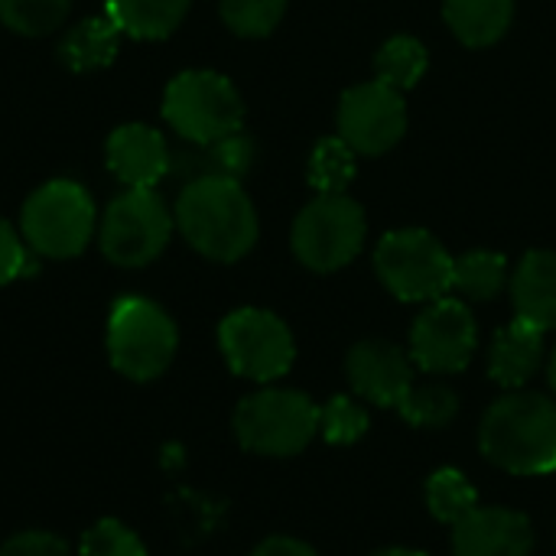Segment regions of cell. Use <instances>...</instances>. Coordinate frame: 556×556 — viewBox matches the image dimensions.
I'll return each mask as SVG.
<instances>
[{
    "label": "cell",
    "instance_id": "4fadbf2b",
    "mask_svg": "<svg viewBox=\"0 0 556 556\" xmlns=\"http://www.w3.org/2000/svg\"><path fill=\"white\" fill-rule=\"evenodd\" d=\"M414 358L394 342L365 339L345 358L352 391L375 407H397L414 388Z\"/></svg>",
    "mask_w": 556,
    "mask_h": 556
},
{
    "label": "cell",
    "instance_id": "9a60e30c",
    "mask_svg": "<svg viewBox=\"0 0 556 556\" xmlns=\"http://www.w3.org/2000/svg\"><path fill=\"white\" fill-rule=\"evenodd\" d=\"M108 166L127 189H153L173 169V156L160 130L124 124L108 137Z\"/></svg>",
    "mask_w": 556,
    "mask_h": 556
},
{
    "label": "cell",
    "instance_id": "30bf717a",
    "mask_svg": "<svg viewBox=\"0 0 556 556\" xmlns=\"http://www.w3.org/2000/svg\"><path fill=\"white\" fill-rule=\"evenodd\" d=\"M218 345L235 375L261 384L283 378L296 358V345L287 323L254 306L225 316V323L218 326Z\"/></svg>",
    "mask_w": 556,
    "mask_h": 556
},
{
    "label": "cell",
    "instance_id": "d6986e66",
    "mask_svg": "<svg viewBox=\"0 0 556 556\" xmlns=\"http://www.w3.org/2000/svg\"><path fill=\"white\" fill-rule=\"evenodd\" d=\"M121 36L124 33L117 29V23L108 13L104 16H88V20L75 23L65 33V39L59 46V55L72 72H94V68H104V65L114 62Z\"/></svg>",
    "mask_w": 556,
    "mask_h": 556
},
{
    "label": "cell",
    "instance_id": "9c48e42d",
    "mask_svg": "<svg viewBox=\"0 0 556 556\" xmlns=\"http://www.w3.org/2000/svg\"><path fill=\"white\" fill-rule=\"evenodd\" d=\"M173 212L153 189H127L101 218V254L117 267H147L173 235Z\"/></svg>",
    "mask_w": 556,
    "mask_h": 556
},
{
    "label": "cell",
    "instance_id": "8992f818",
    "mask_svg": "<svg viewBox=\"0 0 556 556\" xmlns=\"http://www.w3.org/2000/svg\"><path fill=\"white\" fill-rule=\"evenodd\" d=\"M23 241L52 261L78 257L94 238L98 212L91 195L72 179H52L39 186L23 205Z\"/></svg>",
    "mask_w": 556,
    "mask_h": 556
},
{
    "label": "cell",
    "instance_id": "d6a6232c",
    "mask_svg": "<svg viewBox=\"0 0 556 556\" xmlns=\"http://www.w3.org/2000/svg\"><path fill=\"white\" fill-rule=\"evenodd\" d=\"M251 556H319L309 544L296 541V538H267L264 544L254 547Z\"/></svg>",
    "mask_w": 556,
    "mask_h": 556
},
{
    "label": "cell",
    "instance_id": "f1b7e54d",
    "mask_svg": "<svg viewBox=\"0 0 556 556\" xmlns=\"http://www.w3.org/2000/svg\"><path fill=\"white\" fill-rule=\"evenodd\" d=\"M287 13V0H222V20L238 36H267Z\"/></svg>",
    "mask_w": 556,
    "mask_h": 556
},
{
    "label": "cell",
    "instance_id": "484cf974",
    "mask_svg": "<svg viewBox=\"0 0 556 556\" xmlns=\"http://www.w3.org/2000/svg\"><path fill=\"white\" fill-rule=\"evenodd\" d=\"M397 410L414 427L440 430L459 414V397L446 384H414L410 394L397 404Z\"/></svg>",
    "mask_w": 556,
    "mask_h": 556
},
{
    "label": "cell",
    "instance_id": "3957f363",
    "mask_svg": "<svg viewBox=\"0 0 556 556\" xmlns=\"http://www.w3.org/2000/svg\"><path fill=\"white\" fill-rule=\"evenodd\" d=\"M179 349L176 323L163 306L143 296H121L108 316V355L114 371L130 381L160 378Z\"/></svg>",
    "mask_w": 556,
    "mask_h": 556
},
{
    "label": "cell",
    "instance_id": "8fae6325",
    "mask_svg": "<svg viewBox=\"0 0 556 556\" xmlns=\"http://www.w3.org/2000/svg\"><path fill=\"white\" fill-rule=\"evenodd\" d=\"M479 345V326L463 300L440 296L427 303L410 329V358L427 375H459Z\"/></svg>",
    "mask_w": 556,
    "mask_h": 556
},
{
    "label": "cell",
    "instance_id": "5b68a950",
    "mask_svg": "<svg viewBox=\"0 0 556 556\" xmlns=\"http://www.w3.org/2000/svg\"><path fill=\"white\" fill-rule=\"evenodd\" d=\"M163 117L182 140H189L192 147H205L241 130L244 101L222 72L192 68L166 85Z\"/></svg>",
    "mask_w": 556,
    "mask_h": 556
},
{
    "label": "cell",
    "instance_id": "83f0119b",
    "mask_svg": "<svg viewBox=\"0 0 556 556\" xmlns=\"http://www.w3.org/2000/svg\"><path fill=\"white\" fill-rule=\"evenodd\" d=\"M319 433L332 446H352L368 433V410L355 397L336 394L319 407Z\"/></svg>",
    "mask_w": 556,
    "mask_h": 556
},
{
    "label": "cell",
    "instance_id": "52a82bcc",
    "mask_svg": "<svg viewBox=\"0 0 556 556\" xmlns=\"http://www.w3.org/2000/svg\"><path fill=\"white\" fill-rule=\"evenodd\" d=\"M450 251L424 228L388 231L375 248L381 283L404 303H433L453 290Z\"/></svg>",
    "mask_w": 556,
    "mask_h": 556
},
{
    "label": "cell",
    "instance_id": "ffe728a7",
    "mask_svg": "<svg viewBox=\"0 0 556 556\" xmlns=\"http://www.w3.org/2000/svg\"><path fill=\"white\" fill-rule=\"evenodd\" d=\"M192 0H108L104 13L134 39H166L189 13Z\"/></svg>",
    "mask_w": 556,
    "mask_h": 556
},
{
    "label": "cell",
    "instance_id": "ac0fdd59",
    "mask_svg": "<svg viewBox=\"0 0 556 556\" xmlns=\"http://www.w3.org/2000/svg\"><path fill=\"white\" fill-rule=\"evenodd\" d=\"M443 13L450 29L466 46H492L498 42L515 16V0H443Z\"/></svg>",
    "mask_w": 556,
    "mask_h": 556
},
{
    "label": "cell",
    "instance_id": "44dd1931",
    "mask_svg": "<svg viewBox=\"0 0 556 556\" xmlns=\"http://www.w3.org/2000/svg\"><path fill=\"white\" fill-rule=\"evenodd\" d=\"M508 264L495 251H469L453 261V290L466 300H495L505 290Z\"/></svg>",
    "mask_w": 556,
    "mask_h": 556
},
{
    "label": "cell",
    "instance_id": "e0dca14e",
    "mask_svg": "<svg viewBox=\"0 0 556 556\" xmlns=\"http://www.w3.org/2000/svg\"><path fill=\"white\" fill-rule=\"evenodd\" d=\"M518 319L551 332L556 329V251H531L511 277Z\"/></svg>",
    "mask_w": 556,
    "mask_h": 556
},
{
    "label": "cell",
    "instance_id": "5bb4252c",
    "mask_svg": "<svg viewBox=\"0 0 556 556\" xmlns=\"http://www.w3.org/2000/svg\"><path fill=\"white\" fill-rule=\"evenodd\" d=\"M534 528L511 508H476L453 528L456 556H531Z\"/></svg>",
    "mask_w": 556,
    "mask_h": 556
},
{
    "label": "cell",
    "instance_id": "6da1fadb",
    "mask_svg": "<svg viewBox=\"0 0 556 556\" xmlns=\"http://www.w3.org/2000/svg\"><path fill=\"white\" fill-rule=\"evenodd\" d=\"M173 218L182 238L202 257L218 264H235L257 244V212L238 179H189L179 192Z\"/></svg>",
    "mask_w": 556,
    "mask_h": 556
},
{
    "label": "cell",
    "instance_id": "836d02e7",
    "mask_svg": "<svg viewBox=\"0 0 556 556\" xmlns=\"http://www.w3.org/2000/svg\"><path fill=\"white\" fill-rule=\"evenodd\" d=\"M375 556H427L420 551H407V547H388V551H378Z\"/></svg>",
    "mask_w": 556,
    "mask_h": 556
},
{
    "label": "cell",
    "instance_id": "277c9868",
    "mask_svg": "<svg viewBox=\"0 0 556 556\" xmlns=\"http://www.w3.org/2000/svg\"><path fill=\"white\" fill-rule=\"evenodd\" d=\"M319 433V407L293 388H264L235 410V437L257 456L287 459L303 453Z\"/></svg>",
    "mask_w": 556,
    "mask_h": 556
},
{
    "label": "cell",
    "instance_id": "1f68e13d",
    "mask_svg": "<svg viewBox=\"0 0 556 556\" xmlns=\"http://www.w3.org/2000/svg\"><path fill=\"white\" fill-rule=\"evenodd\" d=\"M0 556H72L68 554V544L49 531H23V534H13L3 547Z\"/></svg>",
    "mask_w": 556,
    "mask_h": 556
},
{
    "label": "cell",
    "instance_id": "7c38bea8",
    "mask_svg": "<svg viewBox=\"0 0 556 556\" xmlns=\"http://www.w3.org/2000/svg\"><path fill=\"white\" fill-rule=\"evenodd\" d=\"M407 130L404 94L384 81H365L339 101V137L362 156L388 153Z\"/></svg>",
    "mask_w": 556,
    "mask_h": 556
},
{
    "label": "cell",
    "instance_id": "7a4b0ae2",
    "mask_svg": "<svg viewBox=\"0 0 556 556\" xmlns=\"http://www.w3.org/2000/svg\"><path fill=\"white\" fill-rule=\"evenodd\" d=\"M479 446L511 476L556 472V401L525 388L498 397L482 417Z\"/></svg>",
    "mask_w": 556,
    "mask_h": 556
},
{
    "label": "cell",
    "instance_id": "4dcf8cb0",
    "mask_svg": "<svg viewBox=\"0 0 556 556\" xmlns=\"http://www.w3.org/2000/svg\"><path fill=\"white\" fill-rule=\"evenodd\" d=\"M29 270V254L23 238L16 235V228L10 222L0 218V287L13 283L16 277H23Z\"/></svg>",
    "mask_w": 556,
    "mask_h": 556
},
{
    "label": "cell",
    "instance_id": "f546056e",
    "mask_svg": "<svg viewBox=\"0 0 556 556\" xmlns=\"http://www.w3.org/2000/svg\"><path fill=\"white\" fill-rule=\"evenodd\" d=\"M81 556H147V547L124 521L104 518L85 531Z\"/></svg>",
    "mask_w": 556,
    "mask_h": 556
},
{
    "label": "cell",
    "instance_id": "e575fe53",
    "mask_svg": "<svg viewBox=\"0 0 556 556\" xmlns=\"http://www.w3.org/2000/svg\"><path fill=\"white\" fill-rule=\"evenodd\" d=\"M547 381H551V388H554L556 394V349L551 352V362H547Z\"/></svg>",
    "mask_w": 556,
    "mask_h": 556
},
{
    "label": "cell",
    "instance_id": "2e32d148",
    "mask_svg": "<svg viewBox=\"0 0 556 556\" xmlns=\"http://www.w3.org/2000/svg\"><path fill=\"white\" fill-rule=\"evenodd\" d=\"M544 336H547L544 329L515 316V323H508L489 349L492 381L508 391H521L544 365V355H547Z\"/></svg>",
    "mask_w": 556,
    "mask_h": 556
},
{
    "label": "cell",
    "instance_id": "603a6c76",
    "mask_svg": "<svg viewBox=\"0 0 556 556\" xmlns=\"http://www.w3.org/2000/svg\"><path fill=\"white\" fill-rule=\"evenodd\" d=\"M427 62H430V55H427V46L420 39L394 36L381 46V52L375 59V75H378V81H384L404 94L407 88H414L424 78Z\"/></svg>",
    "mask_w": 556,
    "mask_h": 556
},
{
    "label": "cell",
    "instance_id": "ba28073f",
    "mask_svg": "<svg viewBox=\"0 0 556 556\" xmlns=\"http://www.w3.org/2000/svg\"><path fill=\"white\" fill-rule=\"evenodd\" d=\"M293 254L316 274L352 264L365 248V212L345 192L316 195L293 222Z\"/></svg>",
    "mask_w": 556,
    "mask_h": 556
},
{
    "label": "cell",
    "instance_id": "4316f807",
    "mask_svg": "<svg viewBox=\"0 0 556 556\" xmlns=\"http://www.w3.org/2000/svg\"><path fill=\"white\" fill-rule=\"evenodd\" d=\"M68 0H0V23L23 36H46L68 16Z\"/></svg>",
    "mask_w": 556,
    "mask_h": 556
},
{
    "label": "cell",
    "instance_id": "7402d4cb",
    "mask_svg": "<svg viewBox=\"0 0 556 556\" xmlns=\"http://www.w3.org/2000/svg\"><path fill=\"white\" fill-rule=\"evenodd\" d=\"M254 163V143L251 137L228 134L215 143L199 147V153H186V166H192V179L199 176H225V179H238L251 169Z\"/></svg>",
    "mask_w": 556,
    "mask_h": 556
},
{
    "label": "cell",
    "instance_id": "d4e9b609",
    "mask_svg": "<svg viewBox=\"0 0 556 556\" xmlns=\"http://www.w3.org/2000/svg\"><path fill=\"white\" fill-rule=\"evenodd\" d=\"M355 160H358V153L342 137L319 140L313 156H309V182H313V189L319 195L345 192L349 182L355 179Z\"/></svg>",
    "mask_w": 556,
    "mask_h": 556
},
{
    "label": "cell",
    "instance_id": "cb8c5ba5",
    "mask_svg": "<svg viewBox=\"0 0 556 556\" xmlns=\"http://www.w3.org/2000/svg\"><path fill=\"white\" fill-rule=\"evenodd\" d=\"M427 508L437 521L456 528L466 515L479 508V495L459 469H437L427 479Z\"/></svg>",
    "mask_w": 556,
    "mask_h": 556
}]
</instances>
